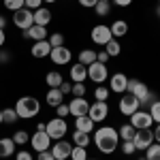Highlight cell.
<instances>
[{
	"mask_svg": "<svg viewBox=\"0 0 160 160\" xmlns=\"http://www.w3.org/2000/svg\"><path fill=\"white\" fill-rule=\"evenodd\" d=\"M71 94H73L75 98H81V96H86V83H73V90H71Z\"/></svg>",
	"mask_w": 160,
	"mask_h": 160,
	"instance_id": "obj_39",
	"label": "cell"
},
{
	"mask_svg": "<svg viewBox=\"0 0 160 160\" xmlns=\"http://www.w3.org/2000/svg\"><path fill=\"white\" fill-rule=\"evenodd\" d=\"M51 62L53 64H58V66H64V64H68L71 62V58H73V53H71V49L68 47H51Z\"/></svg>",
	"mask_w": 160,
	"mask_h": 160,
	"instance_id": "obj_11",
	"label": "cell"
},
{
	"mask_svg": "<svg viewBox=\"0 0 160 160\" xmlns=\"http://www.w3.org/2000/svg\"><path fill=\"white\" fill-rule=\"evenodd\" d=\"M73 143L77 145V148H88V145H90V132L75 130L73 132Z\"/></svg>",
	"mask_w": 160,
	"mask_h": 160,
	"instance_id": "obj_25",
	"label": "cell"
},
{
	"mask_svg": "<svg viewBox=\"0 0 160 160\" xmlns=\"http://www.w3.org/2000/svg\"><path fill=\"white\" fill-rule=\"evenodd\" d=\"M30 51H32L34 58H47L51 53V45H49V41H34Z\"/></svg>",
	"mask_w": 160,
	"mask_h": 160,
	"instance_id": "obj_18",
	"label": "cell"
},
{
	"mask_svg": "<svg viewBox=\"0 0 160 160\" xmlns=\"http://www.w3.org/2000/svg\"><path fill=\"white\" fill-rule=\"evenodd\" d=\"M135 132H137V128L132 126V124H124V126H120V137H122L124 141H132Z\"/></svg>",
	"mask_w": 160,
	"mask_h": 160,
	"instance_id": "obj_29",
	"label": "cell"
},
{
	"mask_svg": "<svg viewBox=\"0 0 160 160\" xmlns=\"http://www.w3.org/2000/svg\"><path fill=\"white\" fill-rule=\"evenodd\" d=\"M30 143H32V148L37 149V152H45V149H49V145H51V137L43 130H37L34 135L30 137Z\"/></svg>",
	"mask_w": 160,
	"mask_h": 160,
	"instance_id": "obj_12",
	"label": "cell"
},
{
	"mask_svg": "<svg viewBox=\"0 0 160 160\" xmlns=\"http://www.w3.org/2000/svg\"><path fill=\"white\" fill-rule=\"evenodd\" d=\"M45 132L51 137V139H56V141H60L62 137L68 132V126L64 122V118H53L49 122L45 124Z\"/></svg>",
	"mask_w": 160,
	"mask_h": 160,
	"instance_id": "obj_4",
	"label": "cell"
},
{
	"mask_svg": "<svg viewBox=\"0 0 160 160\" xmlns=\"http://www.w3.org/2000/svg\"><path fill=\"white\" fill-rule=\"evenodd\" d=\"M4 41H7V34H4V30H2V28H0V47H2V45H4Z\"/></svg>",
	"mask_w": 160,
	"mask_h": 160,
	"instance_id": "obj_51",
	"label": "cell"
},
{
	"mask_svg": "<svg viewBox=\"0 0 160 160\" xmlns=\"http://www.w3.org/2000/svg\"><path fill=\"white\" fill-rule=\"evenodd\" d=\"M126 86H128V77H126L124 73H115L113 77H111V81H109V90L118 92V94L126 92Z\"/></svg>",
	"mask_w": 160,
	"mask_h": 160,
	"instance_id": "obj_16",
	"label": "cell"
},
{
	"mask_svg": "<svg viewBox=\"0 0 160 160\" xmlns=\"http://www.w3.org/2000/svg\"><path fill=\"white\" fill-rule=\"evenodd\" d=\"M49 22H51V11L49 9H43V7H41V9L34 11V24L37 26H47Z\"/></svg>",
	"mask_w": 160,
	"mask_h": 160,
	"instance_id": "obj_21",
	"label": "cell"
},
{
	"mask_svg": "<svg viewBox=\"0 0 160 160\" xmlns=\"http://www.w3.org/2000/svg\"><path fill=\"white\" fill-rule=\"evenodd\" d=\"M11 139L15 141V145H26V143L30 141V135H28L26 130H17V132H15Z\"/></svg>",
	"mask_w": 160,
	"mask_h": 160,
	"instance_id": "obj_33",
	"label": "cell"
},
{
	"mask_svg": "<svg viewBox=\"0 0 160 160\" xmlns=\"http://www.w3.org/2000/svg\"><path fill=\"white\" fill-rule=\"evenodd\" d=\"M94 11H96V15H100V17L109 15L111 13V0H98L96 7H94Z\"/></svg>",
	"mask_w": 160,
	"mask_h": 160,
	"instance_id": "obj_27",
	"label": "cell"
},
{
	"mask_svg": "<svg viewBox=\"0 0 160 160\" xmlns=\"http://www.w3.org/2000/svg\"><path fill=\"white\" fill-rule=\"evenodd\" d=\"M43 2H56V0H43Z\"/></svg>",
	"mask_w": 160,
	"mask_h": 160,
	"instance_id": "obj_54",
	"label": "cell"
},
{
	"mask_svg": "<svg viewBox=\"0 0 160 160\" xmlns=\"http://www.w3.org/2000/svg\"><path fill=\"white\" fill-rule=\"evenodd\" d=\"M96 2H98V0H79V4H81V7H86V9H94V7H96Z\"/></svg>",
	"mask_w": 160,
	"mask_h": 160,
	"instance_id": "obj_48",
	"label": "cell"
},
{
	"mask_svg": "<svg viewBox=\"0 0 160 160\" xmlns=\"http://www.w3.org/2000/svg\"><path fill=\"white\" fill-rule=\"evenodd\" d=\"M88 160H96V158H88Z\"/></svg>",
	"mask_w": 160,
	"mask_h": 160,
	"instance_id": "obj_57",
	"label": "cell"
},
{
	"mask_svg": "<svg viewBox=\"0 0 160 160\" xmlns=\"http://www.w3.org/2000/svg\"><path fill=\"white\" fill-rule=\"evenodd\" d=\"M158 17H160V7H158Z\"/></svg>",
	"mask_w": 160,
	"mask_h": 160,
	"instance_id": "obj_55",
	"label": "cell"
},
{
	"mask_svg": "<svg viewBox=\"0 0 160 160\" xmlns=\"http://www.w3.org/2000/svg\"><path fill=\"white\" fill-rule=\"evenodd\" d=\"M47 105L49 107H58V105H62V98H64V94H62L58 88H49V92H47Z\"/></svg>",
	"mask_w": 160,
	"mask_h": 160,
	"instance_id": "obj_22",
	"label": "cell"
},
{
	"mask_svg": "<svg viewBox=\"0 0 160 160\" xmlns=\"http://www.w3.org/2000/svg\"><path fill=\"white\" fill-rule=\"evenodd\" d=\"M0 64H2V58H0Z\"/></svg>",
	"mask_w": 160,
	"mask_h": 160,
	"instance_id": "obj_58",
	"label": "cell"
},
{
	"mask_svg": "<svg viewBox=\"0 0 160 160\" xmlns=\"http://www.w3.org/2000/svg\"><path fill=\"white\" fill-rule=\"evenodd\" d=\"M88 115H90L94 122H102V120H107V118H109V105H107V100H96V102H92V105H90V111H88Z\"/></svg>",
	"mask_w": 160,
	"mask_h": 160,
	"instance_id": "obj_7",
	"label": "cell"
},
{
	"mask_svg": "<svg viewBox=\"0 0 160 160\" xmlns=\"http://www.w3.org/2000/svg\"><path fill=\"white\" fill-rule=\"evenodd\" d=\"M113 2H115L118 7H130V4H132V0H113Z\"/></svg>",
	"mask_w": 160,
	"mask_h": 160,
	"instance_id": "obj_50",
	"label": "cell"
},
{
	"mask_svg": "<svg viewBox=\"0 0 160 160\" xmlns=\"http://www.w3.org/2000/svg\"><path fill=\"white\" fill-rule=\"evenodd\" d=\"M139 160H145V156H143V158H139Z\"/></svg>",
	"mask_w": 160,
	"mask_h": 160,
	"instance_id": "obj_56",
	"label": "cell"
},
{
	"mask_svg": "<svg viewBox=\"0 0 160 160\" xmlns=\"http://www.w3.org/2000/svg\"><path fill=\"white\" fill-rule=\"evenodd\" d=\"M4 26H7V17H4V15H0V28L4 30Z\"/></svg>",
	"mask_w": 160,
	"mask_h": 160,
	"instance_id": "obj_52",
	"label": "cell"
},
{
	"mask_svg": "<svg viewBox=\"0 0 160 160\" xmlns=\"http://www.w3.org/2000/svg\"><path fill=\"white\" fill-rule=\"evenodd\" d=\"M4 9H9V11H19V9H24V0H4Z\"/></svg>",
	"mask_w": 160,
	"mask_h": 160,
	"instance_id": "obj_36",
	"label": "cell"
},
{
	"mask_svg": "<svg viewBox=\"0 0 160 160\" xmlns=\"http://www.w3.org/2000/svg\"><path fill=\"white\" fill-rule=\"evenodd\" d=\"M132 143H135L137 149L145 152V149L154 143V132H152V128H141V130H137L135 137H132Z\"/></svg>",
	"mask_w": 160,
	"mask_h": 160,
	"instance_id": "obj_6",
	"label": "cell"
},
{
	"mask_svg": "<svg viewBox=\"0 0 160 160\" xmlns=\"http://www.w3.org/2000/svg\"><path fill=\"white\" fill-rule=\"evenodd\" d=\"M58 90H60L62 94H68V92L73 90V86H71L68 81H62V83H60V88H58Z\"/></svg>",
	"mask_w": 160,
	"mask_h": 160,
	"instance_id": "obj_47",
	"label": "cell"
},
{
	"mask_svg": "<svg viewBox=\"0 0 160 160\" xmlns=\"http://www.w3.org/2000/svg\"><path fill=\"white\" fill-rule=\"evenodd\" d=\"M71 152H73V145H71L68 141H64V139L56 141V145L51 148V154H53L56 160H66L68 156H71Z\"/></svg>",
	"mask_w": 160,
	"mask_h": 160,
	"instance_id": "obj_14",
	"label": "cell"
},
{
	"mask_svg": "<svg viewBox=\"0 0 160 160\" xmlns=\"http://www.w3.org/2000/svg\"><path fill=\"white\" fill-rule=\"evenodd\" d=\"M139 107H141V105H139V98L132 96V94H128V92L120 98V113H122V115H132Z\"/></svg>",
	"mask_w": 160,
	"mask_h": 160,
	"instance_id": "obj_9",
	"label": "cell"
},
{
	"mask_svg": "<svg viewBox=\"0 0 160 160\" xmlns=\"http://www.w3.org/2000/svg\"><path fill=\"white\" fill-rule=\"evenodd\" d=\"M88 79L90 81H94L96 86H102L107 79H109V71H107V64H102V62H92L90 66H88Z\"/></svg>",
	"mask_w": 160,
	"mask_h": 160,
	"instance_id": "obj_3",
	"label": "cell"
},
{
	"mask_svg": "<svg viewBox=\"0 0 160 160\" xmlns=\"http://www.w3.org/2000/svg\"><path fill=\"white\" fill-rule=\"evenodd\" d=\"M122 152L126 154V156H132V154L137 152L135 143H132V141H124V143H122Z\"/></svg>",
	"mask_w": 160,
	"mask_h": 160,
	"instance_id": "obj_40",
	"label": "cell"
},
{
	"mask_svg": "<svg viewBox=\"0 0 160 160\" xmlns=\"http://www.w3.org/2000/svg\"><path fill=\"white\" fill-rule=\"evenodd\" d=\"M94 98L96 100H107L109 98V90L105 86H96V90H94Z\"/></svg>",
	"mask_w": 160,
	"mask_h": 160,
	"instance_id": "obj_37",
	"label": "cell"
},
{
	"mask_svg": "<svg viewBox=\"0 0 160 160\" xmlns=\"http://www.w3.org/2000/svg\"><path fill=\"white\" fill-rule=\"evenodd\" d=\"M47 41H49V45H51V47H62V45H64V37H62L60 32H56V34L47 37Z\"/></svg>",
	"mask_w": 160,
	"mask_h": 160,
	"instance_id": "obj_38",
	"label": "cell"
},
{
	"mask_svg": "<svg viewBox=\"0 0 160 160\" xmlns=\"http://www.w3.org/2000/svg\"><path fill=\"white\" fill-rule=\"evenodd\" d=\"M126 92H128V94H132V96H137V98H143L149 90H148V86H145L143 81H139V79H128Z\"/></svg>",
	"mask_w": 160,
	"mask_h": 160,
	"instance_id": "obj_15",
	"label": "cell"
},
{
	"mask_svg": "<svg viewBox=\"0 0 160 160\" xmlns=\"http://www.w3.org/2000/svg\"><path fill=\"white\" fill-rule=\"evenodd\" d=\"M41 4H43V0H24V7H26V9H30V11L41 9Z\"/></svg>",
	"mask_w": 160,
	"mask_h": 160,
	"instance_id": "obj_42",
	"label": "cell"
},
{
	"mask_svg": "<svg viewBox=\"0 0 160 160\" xmlns=\"http://www.w3.org/2000/svg\"><path fill=\"white\" fill-rule=\"evenodd\" d=\"M88 111H90V102H88L83 96H81V98H73L71 102H68V113L75 115V118L88 115Z\"/></svg>",
	"mask_w": 160,
	"mask_h": 160,
	"instance_id": "obj_13",
	"label": "cell"
},
{
	"mask_svg": "<svg viewBox=\"0 0 160 160\" xmlns=\"http://www.w3.org/2000/svg\"><path fill=\"white\" fill-rule=\"evenodd\" d=\"M111 38H113V34H111V28L109 26H105V24H98V26H94L92 28V41L96 43V45H107Z\"/></svg>",
	"mask_w": 160,
	"mask_h": 160,
	"instance_id": "obj_8",
	"label": "cell"
},
{
	"mask_svg": "<svg viewBox=\"0 0 160 160\" xmlns=\"http://www.w3.org/2000/svg\"><path fill=\"white\" fill-rule=\"evenodd\" d=\"M71 160H88V148H77L75 145L71 152Z\"/></svg>",
	"mask_w": 160,
	"mask_h": 160,
	"instance_id": "obj_34",
	"label": "cell"
},
{
	"mask_svg": "<svg viewBox=\"0 0 160 160\" xmlns=\"http://www.w3.org/2000/svg\"><path fill=\"white\" fill-rule=\"evenodd\" d=\"M130 124L135 126L137 130H141V128H152L154 120H152L149 111H139V109H137L135 113L130 115Z\"/></svg>",
	"mask_w": 160,
	"mask_h": 160,
	"instance_id": "obj_10",
	"label": "cell"
},
{
	"mask_svg": "<svg viewBox=\"0 0 160 160\" xmlns=\"http://www.w3.org/2000/svg\"><path fill=\"white\" fill-rule=\"evenodd\" d=\"M45 81H47V86H49V88H60L62 75L58 73V71H49V73L45 75Z\"/></svg>",
	"mask_w": 160,
	"mask_h": 160,
	"instance_id": "obj_26",
	"label": "cell"
},
{
	"mask_svg": "<svg viewBox=\"0 0 160 160\" xmlns=\"http://www.w3.org/2000/svg\"><path fill=\"white\" fill-rule=\"evenodd\" d=\"M15 111H17V118L30 120V118H34L41 111V102L34 96H22V98L17 100V105H15Z\"/></svg>",
	"mask_w": 160,
	"mask_h": 160,
	"instance_id": "obj_2",
	"label": "cell"
},
{
	"mask_svg": "<svg viewBox=\"0 0 160 160\" xmlns=\"http://www.w3.org/2000/svg\"><path fill=\"white\" fill-rule=\"evenodd\" d=\"M37 160H56V158H53V154H51V149H45V152H38Z\"/></svg>",
	"mask_w": 160,
	"mask_h": 160,
	"instance_id": "obj_44",
	"label": "cell"
},
{
	"mask_svg": "<svg viewBox=\"0 0 160 160\" xmlns=\"http://www.w3.org/2000/svg\"><path fill=\"white\" fill-rule=\"evenodd\" d=\"M71 79H73L75 83H83L88 79V66L86 64H81V62L79 64H73L71 66Z\"/></svg>",
	"mask_w": 160,
	"mask_h": 160,
	"instance_id": "obj_19",
	"label": "cell"
},
{
	"mask_svg": "<svg viewBox=\"0 0 160 160\" xmlns=\"http://www.w3.org/2000/svg\"><path fill=\"white\" fill-rule=\"evenodd\" d=\"M109 28H111V34H113V38H120V37H124V34L128 32V24H126L124 19H118V22H113Z\"/></svg>",
	"mask_w": 160,
	"mask_h": 160,
	"instance_id": "obj_24",
	"label": "cell"
},
{
	"mask_svg": "<svg viewBox=\"0 0 160 160\" xmlns=\"http://www.w3.org/2000/svg\"><path fill=\"white\" fill-rule=\"evenodd\" d=\"M2 122L4 124H15L17 122V111H15V107L2 109Z\"/></svg>",
	"mask_w": 160,
	"mask_h": 160,
	"instance_id": "obj_31",
	"label": "cell"
},
{
	"mask_svg": "<svg viewBox=\"0 0 160 160\" xmlns=\"http://www.w3.org/2000/svg\"><path fill=\"white\" fill-rule=\"evenodd\" d=\"M56 113H58V118H66V115H68V105H64V102L58 105V107H56Z\"/></svg>",
	"mask_w": 160,
	"mask_h": 160,
	"instance_id": "obj_43",
	"label": "cell"
},
{
	"mask_svg": "<svg viewBox=\"0 0 160 160\" xmlns=\"http://www.w3.org/2000/svg\"><path fill=\"white\" fill-rule=\"evenodd\" d=\"M152 132H154V141H156V143H160V124H156V128H154Z\"/></svg>",
	"mask_w": 160,
	"mask_h": 160,
	"instance_id": "obj_49",
	"label": "cell"
},
{
	"mask_svg": "<svg viewBox=\"0 0 160 160\" xmlns=\"http://www.w3.org/2000/svg\"><path fill=\"white\" fill-rule=\"evenodd\" d=\"M0 124H2V109H0Z\"/></svg>",
	"mask_w": 160,
	"mask_h": 160,
	"instance_id": "obj_53",
	"label": "cell"
},
{
	"mask_svg": "<svg viewBox=\"0 0 160 160\" xmlns=\"http://www.w3.org/2000/svg\"><path fill=\"white\" fill-rule=\"evenodd\" d=\"M118 141H120V135L111 126H102V128H98L94 132V145L102 154H113L115 148H118Z\"/></svg>",
	"mask_w": 160,
	"mask_h": 160,
	"instance_id": "obj_1",
	"label": "cell"
},
{
	"mask_svg": "<svg viewBox=\"0 0 160 160\" xmlns=\"http://www.w3.org/2000/svg\"><path fill=\"white\" fill-rule=\"evenodd\" d=\"M24 37L26 38H34V41H47V28L45 26H32V28H28V30H24Z\"/></svg>",
	"mask_w": 160,
	"mask_h": 160,
	"instance_id": "obj_17",
	"label": "cell"
},
{
	"mask_svg": "<svg viewBox=\"0 0 160 160\" xmlns=\"http://www.w3.org/2000/svg\"><path fill=\"white\" fill-rule=\"evenodd\" d=\"M13 24L17 26L22 32L28 30V28H32L34 26V11H30V9H19V11L13 13Z\"/></svg>",
	"mask_w": 160,
	"mask_h": 160,
	"instance_id": "obj_5",
	"label": "cell"
},
{
	"mask_svg": "<svg viewBox=\"0 0 160 160\" xmlns=\"http://www.w3.org/2000/svg\"><path fill=\"white\" fill-rule=\"evenodd\" d=\"M149 115H152V120L156 124H160V100H156V102L149 105Z\"/></svg>",
	"mask_w": 160,
	"mask_h": 160,
	"instance_id": "obj_35",
	"label": "cell"
},
{
	"mask_svg": "<svg viewBox=\"0 0 160 160\" xmlns=\"http://www.w3.org/2000/svg\"><path fill=\"white\" fill-rule=\"evenodd\" d=\"M96 60H98V62H102V64H107V60H109V53H107L105 49H102V51H98V53H96Z\"/></svg>",
	"mask_w": 160,
	"mask_h": 160,
	"instance_id": "obj_46",
	"label": "cell"
},
{
	"mask_svg": "<svg viewBox=\"0 0 160 160\" xmlns=\"http://www.w3.org/2000/svg\"><path fill=\"white\" fill-rule=\"evenodd\" d=\"M15 160H32V154H30L28 149H22V152H17Z\"/></svg>",
	"mask_w": 160,
	"mask_h": 160,
	"instance_id": "obj_45",
	"label": "cell"
},
{
	"mask_svg": "<svg viewBox=\"0 0 160 160\" xmlns=\"http://www.w3.org/2000/svg\"><path fill=\"white\" fill-rule=\"evenodd\" d=\"M154 98H156V94H152V92H148V94H145L143 98H139V105H141V107H149L152 102H156Z\"/></svg>",
	"mask_w": 160,
	"mask_h": 160,
	"instance_id": "obj_41",
	"label": "cell"
},
{
	"mask_svg": "<svg viewBox=\"0 0 160 160\" xmlns=\"http://www.w3.org/2000/svg\"><path fill=\"white\" fill-rule=\"evenodd\" d=\"M79 62H81V64H86V66H90L92 62H96V51L83 49L81 53H79Z\"/></svg>",
	"mask_w": 160,
	"mask_h": 160,
	"instance_id": "obj_30",
	"label": "cell"
},
{
	"mask_svg": "<svg viewBox=\"0 0 160 160\" xmlns=\"http://www.w3.org/2000/svg\"><path fill=\"white\" fill-rule=\"evenodd\" d=\"M120 49H122V47H120V41H118V38H111L109 43L105 45V51L109 53V58H115V56H120Z\"/></svg>",
	"mask_w": 160,
	"mask_h": 160,
	"instance_id": "obj_28",
	"label": "cell"
},
{
	"mask_svg": "<svg viewBox=\"0 0 160 160\" xmlns=\"http://www.w3.org/2000/svg\"><path fill=\"white\" fill-rule=\"evenodd\" d=\"M145 160H160V143H152L145 149Z\"/></svg>",
	"mask_w": 160,
	"mask_h": 160,
	"instance_id": "obj_32",
	"label": "cell"
},
{
	"mask_svg": "<svg viewBox=\"0 0 160 160\" xmlns=\"http://www.w3.org/2000/svg\"><path fill=\"white\" fill-rule=\"evenodd\" d=\"M94 120L90 115H79L75 118V130H81V132H92L94 130Z\"/></svg>",
	"mask_w": 160,
	"mask_h": 160,
	"instance_id": "obj_20",
	"label": "cell"
},
{
	"mask_svg": "<svg viewBox=\"0 0 160 160\" xmlns=\"http://www.w3.org/2000/svg\"><path fill=\"white\" fill-rule=\"evenodd\" d=\"M15 152V141L13 139H0V158H9Z\"/></svg>",
	"mask_w": 160,
	"mask_h": 160,
	"instance_id": "obj_23",
	"label": "cell"
}]
</instances>
